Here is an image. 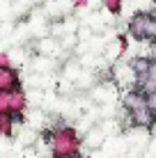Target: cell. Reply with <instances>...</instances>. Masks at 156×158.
Wrapping results in <instances>:
<instances>
[{"label":"cell","instance_id":"obj_1","mask_svg":"<svg viewBox=\"0 0 156 158\" xmlns=\"http://www.w3.org/2000/svg\"><path fill=\"white\" fill-rule=\"evenodd\" d=\"M126 32L131 39L136 41H156V19H154V12H138L129 21L126 25Z\"/></svg>","mask_w":156,"mask_h":158},{"label":"cell","instance_id":"obj_2","mask_svg":"<svg viewBox=\"0 0 156 158\" xmlns=\"http://www.w3.org/2000/svg\"><path fill=\"white\" fill-rule=\"evenodd\" d=\"M25 108H28V94L23 92V87H19L14 92H0V112L23 115Z\"/></svg>","mask_w":156,"mask_h":158},{"label":"cell","instance_id":"obj_3","mask_svg":"<svg viewBox=\"0 0 156 158\" xmlns=\"http://www.w3.org/2000/svg\"><path fill=\"white\" fill-rule=\"evenodd\" d=\"M21 87V73L16 67L0 69V92H14Z\"/></svg>","mask_w":156,"mask_h":158},{"label":"cell","instance_id":"obj_4","mask_svg":"<svg viewBox=\"0 0 156 158\" xmlns=\"http://www.w3.org/2000/svg\"><path fill=\"white\" fill-rule=\"evenodd\" d=\"M129 62H131L133 71H136V78H138V76H149V69H152V60H147L145 55H138V57H131Z\"/></svg>","mask_w":156,"mask_h":158},{"label":"cell","instance_id":"obj_5","mask_svg":"<svg viewBox=\"0 0 156 158\" xmlns=\"http://www.w3.org/2000/svg\"><path fill=\"white\" fill-rule=\"evenodd\" d=\"M103 142H106V131L103 128H92L87 133V138H85V144H87L90 149H99Z\"/></svg>","mask_w":156,"mask_h":158},{"label":"cell","instance_id":"obj_6","mask_svg":"<svg viewBox=\"0 0 156 158\" xmlns=\"http://www.w3.org/2000/svg\"><path fill=\"white\" fill-rule=\"evenodd\" d=\"M122 5H124V0H101V7L108 9L112 16H117L122 12Z\"/></svg>","mask_w":156,"mask_h":158},{"label":"cell","instance_id":"obj_7","mask_svg":"<svg viewBox=\"0 0 156 158\" xmlns=\"http://www.w3.org/2000/svg\"><path fill=\"white\" fill-rule=\"evenodd\" d=\"M9 67H14L9 53H0V69H9Z\"/></svg>","mask_w":156,"mask_h":158},{"label":"cell","instance_id":"obj_8","mask_svg":"<svg viewBox=\"0 0 156 158\" xmlns=\"http://www.w3.org/2000/svg\"><path fill=\"white\" fill-rule=\"evenodd\" d=\"M147 108L154 112V117H156V94H152V96H147Z\"/></svg>","mask_w":156,"mask_h":158},{"label":"cell","instance_id":"obj_9","mask_svg":"<svg viewBox=\"0 0 156 158\" xmlns=\"http://www.w3.org/2000/svg\"><path fill=\"white\" fill-rule=\"evenodd\" d=\"M74 7H87V5H92V0H71Z\"/></svg>","mask_w":156,"mask_h":158},{"label":"cell","instance_id":"obj_10","mask_svg":"<svg viewBox=\"0 0 156 158\" xmlns=\"http://www.w3.org/2000/svg\"><path fill=\"white\" fill-rule=\"evenodd\" d=\"M152 2H154V9H156V0H152Z\"/></svg>","mask_w":156,"mask_h":158},{"label":"cell","instance_id":"obj_11","mask_svg":"<svg viewBox=\"0 0 156 158\" xmlns=\"http://www.w3.org/2000/svg\"><path fill=\"white\" fill-rule=\"evenodd\" d=\"M154 128H156V124H154Z\"/></svg>","mask_w":156,"mask_h":158}]
</instances>
